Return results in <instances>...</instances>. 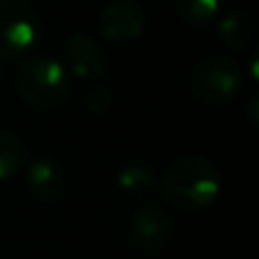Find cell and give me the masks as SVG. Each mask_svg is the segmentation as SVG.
Listing matches in <instances>:
<instances>
[{
    "label": "cell",
    "mask_w": 259,
    "mask_h": 259,
    "mask_svg": "<svg viewBox=\"0 0 259 259\" xmlns=\"http://www.w3.org/2000/svg\"><path fill=\"white\" fill-rule=\"evenodd\" d=\"M161 193L180 211L196 214L214 205L221 193V175L205 157H180L161 178Z\"/></svg>",
    "instance_id": "obj_1"
},
{
    "label": "cell",
    "mask_w": 259,
    "mask_h": 259,
    "mask_svg": "<svg viewBox=\"0 0 259 259\" xmlns=\"http://www.w3.org/2000/svg\"><path fill=\"white\" fill-rule=\"evenodd\" d=\"M16 89L34 109L53 112L71 100L73 82L62 62L53 57H32L18 68Z\"/></svg>",
    "instance_id": "obj_2"
},
{
    "label": "cell",
    "mask_w": 259,
    "mask_h": 259,
    "mask_svg": "<svg viewBox=\"0 0 259 259\" xmlns=\"http://www.w3.org/2000/svg\"><path fill=\"white\" fill-rule=\"evenodd\" d=\"M243 87V71L234 59L225 55H211L193 66L189 75V89L193 98L209 109L230 105Z\"/></svg>",
    "instance_id": "obj_3"
},
{
    "label": "cell",
    "mask_w": 259,
    "mask_h": 259,
    "mask_svg": "<svg viewBox=\"0 0 259 259\" xmlns=\"http://www.w3.org/2000/svg\"><path fill=\"white\" fill-rule=\"evenodd\" d=\"M41 16L30 0H0V55L23 59L41 44Z\"/></svg>",
    "instance_id": "obj_4"
},
{
    "label": "cell",
    "mask_w": 259,
    "mask_h": 259,
    "mask_svg": "<svg viewBox=\"0 0 259 259\" xmlns=\"http://www.w3.org/2000/svg\"><path fill=\"white\" fill-rule=\"evenodd\" d=\"M173 221L159 207H141L132 214L127 223L130 246L141 255H157L170 241Z\"/></svg>",
    "instance_id": "obj_5"
},
{
    "label": "cell",
    "mask_w": 259,
    "mask_h": 259,
    "mask_svg": "<svg viewBox=\"0 0 259 259\" xmlns=\"http://www.w3.org/2000/svg\"><path fill=\"white\" fill-rule=\"evenodd\" d=\"M62 66L77 80H98L107 75V53L87 34H71L62 48Z\"/></svg>",
    "instance_id": "obj_6"
},
{
    "label": "cell",
    "mask_w": 259,
    "mask_h": 259,
    "mask_svg": "<svg viewBox=\"0 0 259 259\" xmlns=\"http://www.w3.org/2000/svg\"><path fill=\"white\" fill-rule=\"evenodd\" d=\"M146 18L132 0H114L100 12V32L105 39L127 44L143 34Z\"/></svg>",
    "instance_id": "obj_7"
},
{
    "label": "cell",
    "mask_w": 259,
    "mask_h": 259,
    "mask_svg": "<svg viewBox=\"0 0 259 259\" xmlns=\"http://www.w3.org/2000/svg\"><path fill=\"white\" fill-rule=\"evenodd\" d=\"M25 184L41 202H57L66 191V173L53 157H39L25 168Z\"/></svg>",
    "instance_id": "obj_8"
},
{
    "label": "cell",
    "mask_w": 259,
    "mask_h": 259,
    "mask_svg": "<svg viewBox=\"0 0 259 259\" xmlns=\"http://www.w3.org/2000/svg\"><path fill=\"white\" fill-rule=\"evenodd\" d=\"M221 41L234 53H246L255 41V21L248 12H230L219 23Z\"/></svg>",
    "instance_id": "obj_9"
},
{
    "label": "cell",
    "mask_w": 259,
    "mask_h": 259,
    "mask_svg": "<svg viewBox=\"0 0 259 259\" xmlns=\"http://www.w3.org/2000/svg\"><path fill=\"white\" fill-rule=\"evenodd\" d=\"M27 146L21 137L0 130V182L12 180L27 164Z\"/></svg>",
    "instance_id": "obj_10"
},
{
    "label": "cell",
    "mask_w": 259,
    "mask_h": 259,
    "mask_svg": "<svg viewBox=\"0 0 259 259\" xmlns=\"http://www.w3.org/2000/svg\"><path fill=\"white\" fill-rule=\"evenodd\" d=\"M116 184H118V189H121V193L139 198V196H146V193L155 191L157 178H155V173H152L150 166L134 161V164H127L118 170Z\"/></svg>",
    "instance_id": "obj_11"
},
{
    "label": "cell",
    "mask_w": 259,
    "mask_h": 259,
    "mask_svg": "<svg viewBox=\"0 0 259 259\" xmlns=\"http://www.w3.org/2000/svg\"><path fill=\"white\" fill-rule=\"evenodd\" d=\"M223 9V0H175V12L191 25L214 21Z\"/></svg>",
    "instance_id": "obj_12"
},
{
    "label": "cell",
    "mask_w": 259,
    "mask_h": 259,
    "mask_svg": "<svg viewBox=\"0 0 259 259\" xmlns=\"http://www.w3.org/2000/svg\"><path fill=\"white\" fill-rule=\"evenodd\" d=\"M112 91L105 84H89L82 94V105L91 114H103L112 107Z\"/></svg>",
    "instance_id": "obj_13"
}]
</instances>
